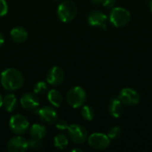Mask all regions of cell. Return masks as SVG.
I'll return each mask as SVG.
<instances>
[{"mask_svg":"<svg viewBox=\"0 0 152 152\" xmlns=\"http://www.w3.org/2000/svg\"><path fill=\"white\" fill-rule=\"evenodd\" d=\"M0 82L2 86L7 91H15L20 89L24 84L22 73L16 69H6L1 73Z\"/></svg>","mask_w":152,"mask_h":152,"instance_id":"obj_1","label":"cell"},{"mask_svg":"<svg viewBox=\"0 0 152 152\" xmlns=\"http://www.w3.org/2000/svg\"><path fill=\"white\" fill-rule=\"evenodd\" d=\"M109 20L116 28H123L126 26L131 20V13L123 7H113L110 12Z\"/></svg>","mask_w":152,"mask_h":152,"instance_id":"obj_2","label":"cell"},{"mask_svg":"<svg viewBox=\"0 0 152 152\" xmlns=\"http://www.w3.org/2000/svg\"><path fill=\"white\" fill-rule=\"evenodd\" d=\"M77 13V8L74 2L65 0L61 2L57 9V15L61 21L69 22L75 19Z\"/></svg>","mask_w":152,"mask_h":152,"instance_id":"obj_3","label":"cell"},{"mask_svg":"<svg viewBox=\"0 0 152 152\" xmlns=\"http://www.w3.org/2000/svg\"><path fill=\"white\" fill-rule=\"evenodd\" d=\"M66 100L70 107L74 109L80 108L86 102V92L81 86H74L69 90Z\"/></svg>","mask_w":152,"mask_h":152,"instance_id":"obj_4","label":"cell"},{"mask_svg":"<svg viewBox=\"0 0 152 152\" xmlns=\"http://www.w3.org/2000/svg\"><path fill=\"white\" fill-rule=\"evenodd\" d=\"M9 127L12 133L20 135L25 134L29 128V121L25 116L16 114L11 117L9 120Z\"/></svg>","mask_w":152,"mask_h":152,"instance_id":"obj_5","label":"cell"},{"mask_svg":"<svg viewBox=\"0 0 152 152\" xmlns=\"http://www.w3.org/2000/svg\"><path fill=\"white\" fill-rule=\"evenodd\" d=\"M68 136L72 142L76 144H83L87 141L88 133L86 127L78 124L70 125L67 130Z\"/></svg>","mask_w":152,"mask_h":152,"instance_id":"obj_6","label":"cell"},{"mask_svg":"<svg viewBox=\"0 0 152 152\" xmlns=\"http://www.w3.org/2000/svg\"><path fill=\"white\" fill-rule=\"evenodd\" d=\"M118 97L125 106H128V107L137 105L140 102V99H141L139 93L130 87L123 88L119 92Z\"/></svg>","mask_w":152,"mask_h":152,"instance_id":"obj_7","label":"cell"},{"mask_svg":"<svg viewBox=\"0 0 152 152\" xmlns=\"http://www.w3.org/2000/svg\"><path fill=\"white\" fill-rule=\"evenodd\" d=\"M88 144L94 150L103 151L109 148L110 144V139L107 134L102 133H94L87 138Z\"/></svg>","mask_w":152,"mask_h":152,"instance_id":"obj_8","label":"cell"},{"mask_svg":"<svg viewBox=\"0 0 152 152\" xmlns=\"http://www.w3.org/2000/svg\"><path fill=\"white\" fill-rule=\"evenodd\" d=\"M87 21L90 26L102 28L104 30L107 29V22L108 16L102 11L94 10L92 11L87 17Z\"/></svg>","mask_w":152,"mask_h":152,"instance_id":"obj_9","label":"cell"},{"mask_svg":"<svg viewBox=\"0 0 152 152\" xmlns=\"http://www.w3.org/2000/svg\"><path fill=\"white\" fill-rule=\"evenodd\" d=\"M20 105L24 110L37 111L39 107V99L35 93H26L20 98Z\"/></svg>","mask_w":152,"mask_h":152,"instance_id":"obj_10","label":"cell"},{"mask_svg":"<svg viewBox=\"0 0 152 152\" xmlns=\"http://www.w3.org/2000/svg\"><path fill=\"white\" fill-rule=\"evenodd\" d=\"M65 78V74L62 69L57 66H53L51 68L46 75V81L47 84L53 86H60Z\"/></svg>","mask_w":152,"mask_h":152,"instance_id":"obj_11","label":"cell"},{"mask_svg":"<svg viewBox=\"0 0 152 152\" xmlns=\"http://www.w3.org/2000/svg\"><path fill=\"white\" fill-rule=\"evenodd\" d=\"M28 149V141L21 136H15L7 142V150L10 152H24Z\"/></svg>","mask_w":152,"mask_h":152,"instance_id":"obj_12","label":"cell"},{"mask_svg":"<svg viewBox=\"0 0 152 152\" xmlns=\"http://www.w3.org/2000/svg\"><path fill=\"white\" fill-rule=\"evenodd\" d=\"M37 113L38 114L40 119L47 124H54L57 121L58 118V113L57 111L50 106H45L41 109H38Z\"/></svg>","mask_w":152,"mask_h":152,"instance_id":"obj_13","label":"cell"},{"mask_svg":"<svg viewBox=\"0 0 152 152\" xmlns=\"http://www.w3.org/2000/svg\"><path fill=\"white\" fill-rule=\"evenodd\" d=\"M109 111L110 114L115 118H120L124 113V104L118 99V97H112L110 101L109 104Z\"/></svg>","mask_w":152,"mask_h":152,"instance_id":"obj_14","label":"cell"},{"mask_svg":"<svg viewBox=\"0 0 152 152\" xmlns=\"http://www.w3.org/2000/svg\"><path fill=\"white\" fill-rule=\"evenodd\" d=\"M10 37L15 43H23L28 38V32L22 27H15L12 28L10 32Z\"/></svg>","mask_w":152,"mask_h":152,"instance_id":"obj_15","label":"cell"},{"mask_svg":"<svg viewBox=\"0 0 152 152\" xmlns=\"http://www.w3.org/2000/svg\"><path fill=\"white\" fill-rule=\"evenodd\" d=\"M29 135L31 138H36V139H43L47 133L46 127L42 125V124H38L36 123L34 125H32L29 128Z\"/></svg>","mask_w":152,"mask_h":152,"instance_id":"obj_16","label":"cell"},{"mask_svg":"<svg viewBox=\"0 0 152 152\" xmlns=\"http://www.w3.org/2000/svg\"><path fill=\"white\" fill-rule=\"evenodd\" d=\"M47 99H48L49 102L55 108L61 107L63 102V97H62L61 94L56 89H52L48 92Z\"/></svg>","mask_w":152,"mask_h":152,"instance_id":"obj_17","label":"cell"},{"mask_svg":"<svg viewBox=\"0 0 152 152\" xmlns=\"http://www.w3.org/2000/svg\"><path fill=\"white\" fill-rule=\"evenodd\" d=\"M17 98L14 94H9L3 98V107L7 112H12L17 108Z\"/></svg>","mask_w":152,"mask_h":152,"instance_id":"obj_18","label":"cell"},{"mask_svg":"<svg viewBox=\"0 0 152 152\" xmlns=\"http://www.w3.org/2000/svg\"><path fill=\"white\" fill-rule=\"evenodd\" d=\"M69 144V139L66 134H59L55 135L53 139V145L55 148L59 150H63L65 149Z\"/></svg>","mask_w":152,"mask_h":152,"instance_id":"obj_19","label":"cell"},{"mask_svg":"<svg viewBox=\"0 0 152 152\" xmlns=\"http://www.w3.org/2000/svg\"><path fill=\"white\" fill-rule=\"evenodd\" d=\"M81 116L83 117V118L86 121H92L94 118L95 116V112L94 110V109L91 106L86 105L83 106L82 110H81Z\"/></svg>","mask_w":152,"mask_h":152,"instance_id":"obj_20","label":"cell"},{"mask_svg":"<svg viewBox=\"0 0 152 152\" xmlns=\"http://www.w3.org/2000/svg\"><path fill=\"white\" fill-rule=\"evenodd\" d=\"M47 88H48L47 83H45V81H38L34 86L33 93H35L37 95H41V94H44L47 91Z\"/></svg>","mask_w":152,"mask_h":152,"instance_id":"obj_21","label":"cell"},{"mask_svg":"<svg viewBox=\"0 0 152 152\" xmlns=\"http://www.w3.org/2000/svg\"><path fill=\"white\" fill-rule=\"evenodd\" d=\"M121 134H122L121 128L118 126H115L109 129L107 135L110 140H117L121 136Z\"/></svg>","mask_w":152,"mask_h":152,"instance_id":"obj_22","label":"cell"},{"mask_svg":"<svg viewBox=\"0 0 152 152\" xmlns=\"http://www.w3.org/2000/svg\"><path fill=\"white\" fill-rule=\"evenodd\" d=\"M28 148L34 151H38L43 148V143L40 141V139L31 138L30 140H28Z\"/></svg>","mask_w":152,"mask_h":152,"instance_id":"obj_23","label":"cell"},{"mask_svg":"<svg viewBox=\"0 0 152 152\" xmlns=\"http://www.w3.org/2000/svg\"><path fill=\"white\" fill-rule=\"evenodd\" d=\"M69 125L66 120L61 119L59 121H56V128L60 131H67L69 128Z\"/></svg>","mask_w":152,"mask_h":152,"instance_id":"obj_24","label":"cell"},{"mask_svg":"<svg viewBox=\"0 0 152 152\" xmlns=\"http://www.w3.org/2000/svg\"><path fill=\"white\" fill-rule=\"evenodd\" d=\"M8 12V4L5 0H0V17L4 16Z\"/></svg>","mask_w":152,"mask_h":152,"instance_id":"obj_25","label":"cell"},{"mask_svg":"<svg viewBox=\"0 0 152 152\" xmlns=\"http://www.w3.org/2000/svg\"><path fill=\"white\" fill-rule=\"evenodd\" d=\"M102 4L107 9H112L116 4V0H102Z\"/></svg>","mask_w":152,"mask_h":152,"instance_id":"obj_26","label":"cell"},{"mask_svg":"<svg viewBox=\"0 0 152 152\" xmlns=\"http://www.w3.org/2000/svg\"><path fill=\"white\" fill-rule=\"evenodd\" d=\"M4 44V35L0 32V47Z\"/></svg>","mask_w":152,"mask_h":152,"instance_id":"obj_27","label":"cell"},{"mask_svg":"<svg viewBox=\"0 0 152 152\" xmlns=\"http://www.w3.org/2000/svg\"><path fill=\"white\" fill-rule=\"evenodd\" d=\"M90 2L94 4H100L102 3V0H90Z\"/></svg>","mask_w":152,"mask_h":152,"instance_id":"obj_28","label":"cell"},{"mask_svg":"<svg viewBox=\"0 0 152 152\" xmlns=\"http://www.w3.org/2000/svg\"><path fill=\"white\" fill-rule=\"evenodd\" d=\"M71 151H72V152H83L84 151H83L82 149H78V148H76V149H72V150H71Z\"/></svg>","mask_w":152,"mask_h":152,"instance_id":"obj_29","label":"cell"},{"mask_svg":"<svg viewBox=\"0 0 152 152\" xmlns=\"http://www.w3.org/2000/svg\"><path fill=\"white\" fill-rule=\"evenodd\" d=\"M3 106V97H2V95L0 94V108Z\"/></svg>","mask_w":152,"mask_h":152,"instance_id":"obj_30","label":"cell"},{"mask_svg":"<svg viewBox=\"0 0 152 152\" xmlns=\"http://www.w3.org/2000/svg\"><path fill=\"white\" fill-rule=\"evenodd\" d=\"M150 8H151V11L152 12V0H151V3H150Z\"/></svg>","mask_w":152,"mask_h":152,"instance_id":"obj_31","label":"cell"},{"mask_svg":"<svg viewBox=\"0 0 152 152\" xmlns=\"http://www.w3.org/2000/svg\"><path fill=\"white\" fill-rule=\"evenodd\" d=\"M54 1H57V2H60V1H61V0H54Z\"/></svg>","mask_w":152,"mask_h":152,"instance_id":"obj_32","label":"cell"}]
</instances>
